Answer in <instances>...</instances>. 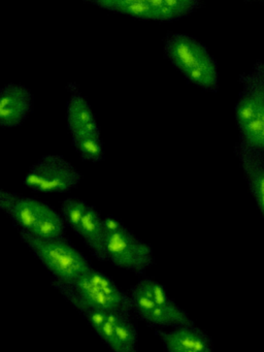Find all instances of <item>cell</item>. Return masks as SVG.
I'll return each instance as SVG.
<instances>
[{"instance_id":"obj_1","label":"cell","mask_w":264,"mask_h":352,"mask_svg":"<svg viewBox=\"0 0 264 352\" xmlns=\"http://www.w3.org/2000/svg\"><path fill=\"white\" fill-rule=\"evenodd\" d=\"M241 85L235 104L239 142L264 152V63L257 61L239 77Z\"/></svg>"},{"instance_id":"obj_2","label":"cell","mask_w":264,"mask_h":352,"mask_svg":"<svg viewBox=\"0 0 264 352\" xmlns=\"http://www.w3.org/2000/svg\"><path fill=\"white\" fill-rule=\"evenodd\" d=\"M165 55L192 83L216 91L219 78L217 63L204 45L184 34H167Z\"/></svg>"},{"instance_id":"obj_3","label":"cell","mask_w":264,"mask_h":352,"mask_svg":"<svg viewBox=\"0 0 264 352\" xmlns=\"http://www.w3.org/2000/svg\"><path fill=\"white\" fill-rule=\"evenodd\" d=\"M16 230L23 242L58 281L72 285L92 269L88 259L65 239L43 240L20 228Z\"/></svg>"},{"instance_id":"obj_4","label":"cell","mask_w":264,"mask_h":352,"mask_svg":"<svg viewBox=\"0 0 264 352\" xmlns=\"http://www.w3.org/2000/svg\"><path fill=\"white\" fill-rule=\"evenodd\" d=\"M82 176L64 156L47 154L29 168L24 179L27 188L41 193H64L76 188Z\"/></svg>"},{"instance_id":"obj_5","label":"cell","mask_w":264,"mask_h":352,"mask_svg":"<svg viewBox=\"0 0 264 352\" xmlns=\"http://www.w3.org/2000/svg\"><path fill=\"white\" fill-rule=\"evenodd\" d=\"M107 261L117 267L142 275L154 261L152 248L125 226L105 234Z\"/></svg>"},{"instance_id":"obj_6","label":"cell","mask_w":264,"mask_h":352,"mask_svg":"<svg viewBox=\"0 0 264 352\" xmlns=\"http://www.w3.org/2000/svg\"><path fill=\"white\" fill-rule=\"evenodd\" d=\"M49 208L47 204L38 199L0 189V210L8 215L16 228L29 234L36 228Z\"/></svg>"},{"instance_id":"obj_7","label":"cell","mask_w":264,"mask_h":352,"mask_svg":"<svg viewBox=\"0 0 264 352\" xmlns=\"http://www.w3.org/2000/svg\"><path fill=\"white\" fill-rule=\"evenodd\" d=\"M34 108V96L26 86L8 83L0 89V126L22 124Z\"/></svg>"},{"instance_id":"obj_8","label":"cell","mask_w":264,"mask_h":352,"mask_svg":"<svg viewBox=\"0 0 264 352\" xmlns=\"http://www.w3.org/2000/svg\"><path fill=\"white\" fill-rule=\"evenodd\" d=\"M69 98L66 104V122L72 140L100 135V129L90 104L80 92L76 82L67 85Z\"/></svg>"},{"instance_id":"obj_9","label":"cell","mask_w":264,"mask_h":352,"mask_svg":"<svg viewBox=\"0 0 264 352\" xmlns=\"http://www.w3.org/2000/svg\"><path fill=\"white\" fill-rule=\"evenodd\" d=\"M132 306L133 312L138 314L142 320L146 321L155 327H193L194 322L189 315L183 309H167L155 304L150 298L144 296L135 287L131 288Z\"/></svg>"},{"instance_id":"obj_10","label":"cell","mask_w":264,"mask_h":352,"mask_svg":"<svg viewBox=\"0 0 264 352\" xmlns=\"http://www.w3.org/2000/svg\"><path fill=\"white\" fill-rule=\"evenodd\" d=\"M235 153L243 166L250 190L264 217V152L239 141Z\"/></svg>"},{"instance_id":"obj_11","label":"cell","mask_w":264,"mask_h":352,"mask_svg":"<svg viewBox=\"0 0 264 352\" xmlns=\"http://www.w3.org/2000/svg\"><path fill=\"white\" fill-rule=\"evenodd\" d=\"M157 335L167 352H214L208 336L195 327H175L173 331H158Z\"/></svg>"},{"instance_id":"obj_12","label":"cell","mask_w":264,"mask_h":352,"mask_svg":"<svg viewBox=\"0 0 264 352\" xmlns=\"http://www.w3.org/2000/svg\"><path fill=\"white\" fill-rule=\"evenodd\" d=\"M78 236L84 239L89 248L92 250L93 255L101 261H107L105 252V234L102 228V218L96 208L89 205L80 228Z\"/></svg>"},{"instance_id":"obj_13","label":"cell","mask_w":264,"mask_h":352,"mask_svg":"<svg viewBox=\"0 0 264 352\" xmlns=\"http://www.w3.org/2000/svg\"><path fill=\"white\" fill-rule=\"evenodd\" d=\"M76 294L80 298L94 310L103 311V312H119L123 313V309L113 302L111 298L107 296L104 292H101L98 287L94 285L86 275L82 276L72 284ZM130 316V315H128Z\"/></svg>"},{"instance_id":"obj_14","label":"cell","mask_w":264,"mask_h":352,"mask_svg":"<svg viewBox=\"0 0 264 352\" xmlns=\"http://www.w3.org/2000/svg\"><path fill=\"white\" fill-rule=\"evenodd\" d=\"M91 3L138 19L159 21L158 11L153 0H95Z\"/></svg>"},{"instance_id":"obj_15","label":"cell","mask_w":264,"mask_h":352,"mask_svg":"<svg viewBox=\"0 0 264 352\" xmlns=\"http://www.w3.org/2000/svg\"><path fill=\"white\" fill-rule=\"evenodd\" d=\"M131 316L119 312H107V321L113 325L116 336L125 352H138V331Z\"/></svg>"},{"instance_id":"obj_16","label":"cell","mask_w":264,"mask_h":352,"mask_svg":"<svg viewBox=\"0 0 264 352\" xmlns=\"http://www.w3.org/2000/svg\"><path fill=\"white\" fill-rule=\"evenodd\" d=\"M158 11L159 21H171L187 16L201 6L197 0H153Z\"/></svg>"},{"instance_id":"obj_17","label":"cell","mask_w":264,"mask_h":352,"mask_svg":"<svg viewBox=\"0 0 264 352\" xmlns=\"http://www.w3.org/2000/svg\"><path fill=\"white\" fill-rule=\"evenodd\" d=\"M74 147L76 148L80 157L87 162H99L104 158L102 140L100 135L80 138L72 140Z\"/></svg>"},{"instance_id":"obj_18","label":"cell","mask_w":264,"mask_h":352,"mask_svg":"<svg viewBox=\"0 0 264 352\" xmlns=\"http://www.w3.org/2000/svg\"><path fill=\"white\" fill-rule=\"evenodd\" d=\"M88 207L89 205L86 201H82V199H72V197L62 201V218L76 234L78 232L80 221H82Z\"/></svg>"},{"instance_id":"obj_19","label":"cell","mask_w":264,"mask_h":352,"mask_svg":"<svg viewBox=\"0 0 264 352\" xmlns=\"http://www.w3.org/2000/svg\"><path fill=\"white\" fill-rule=\"evenodd\" d=\"M96 333L113 352H125L123 346L120 343L117 336H116L113 325L107 322V319H105V322L103 323L102 327H100V329Z\"/></svg>"},{"instance_id":"obj_20","label":"cell","mask_w":264,"mask_h":352,"mask_svg":"<svg viewBox=\"0 0 264 352\" xmlns=\"http://www.w3.org/2000/svg\"><path fill=\"white\" fill-rule=\"evenodd\" d=\"M123 226L120 220L116 219L115 217H111V216H107L104 219H102V228L104 234L116 232V230H120Z\"/></svg>"}]
</instances>
